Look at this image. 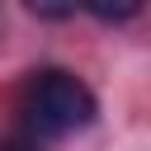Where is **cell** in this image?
<instances>
[{
	"label": "cell",
	"instance_id": "6da1fadb",
	"mask_svg": "<svg viewBox=\"0 0 151 151\" xmlns=\"http://www.w3.org/2000/svg\"><path fill=\"white\" fill-rule=\"evenodd\" d=\"M94 113H99V104H94L90 85L61 66L38 71L28 94H24V118L38 137H71V132L90 127Z\"/></svg>",
	"mask_w": 151,
	"mask_h": 151
},
{
	"label": "cell",
	"instance_id": "7a4b0ae2",
	"mask_svg": "<svg viewBox=\"0 0 151 151\" xmlns=\"http://www.w3.org/2000/svg\"><path fill=\"white\" fill-rule=\"evenodd\" d=\"M142 5H146V0H80V9H90V14L104 19V24H127V19L142 14Z\"/></svg>",
	"mask_w": 151,
	"mask_h": 151
},
{
	"label": "cell",
	"instance_id": "3957f363",
	"mask_svg": "<svg viewBox=\"0 0 151 151\" xmlns=\"http://www.w3.org/2000/svg\"><path fill=\"white\" fill-rule=\"evenodd\" d=\"M24 9L28 14H38V19H71L76 9H80V0H24Z\"/></svg>",
	"mask_w": 151,
	"mask_h": 151
},
{
	"label": "cell",
	"instance_id": "277c9868",
	"mask_svg": "<svg viewBox=\"0 0 151 151\" xmlns=\"http://www.w3.org/2000/svg\"><path fill=\"white\" fill-rule=\"evenodd\" d=\"M5 151H19V146H5Z\"/></svg>",
	"mask_w": 151,
	"mask_h": 151
}]
</instances>
